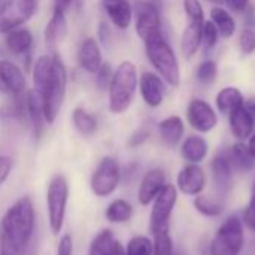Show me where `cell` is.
<instances>
[{
	"label": "cell",
	"mask_w": 255,
	"mask_h": 255,
	"mask_svg": "<svg viewBox=\"0 0 255 255\" xmlns=\"http://www.w3.org/2000/svg\"><path fill=\"white\" fill-rule=\"evenodd\" d=\"M36 230V211L28 196L19 197L10 205L0 230V255H22L30 245Z\"/></svg>",
	"instance_id": "1"
},
{
	"label": "cell",
	"mask_w": 255,
	"mask_h": 255,
	"mask_svg": "<svg viewBox=\"0 0 255 255\" xmlns=\"http://www.w3.org/2000/svg\"><path fill=\"white\" fill-rule=\"evenodd\" d=\"M139 85L136 66L126 60L117 70H114V78L109 87V111L115 115H121L128 111L134 100V94Z\"/></svg>",
	"instance_id": "2"
},
{
	"label": "cell",
	"mask_w": 255,
	"mask_h": 255,
	"mask_svg": "<svg viewBox=\"0 0 255 255\" xmlns=\"http://www.w3.org/2000/svg\"><path fill=\"white\" fill-rule=\"evenodd\" d=\"M145 51L149 63L157 70L158 76L170 87H179L181 69L173 48L164 39L163 33L148 39L145 42Z\"/></svg>",
	"instance_id": "3"
},
{
	"label": "cell",
	"mask_w": 255,
	"mask_h": 255,
	"mask_svg": "<svg viewBox=\"0 0 255 255\" xmlns=\"http://www.w3.org/2000/svg\"><path fill=\"white\" fill-rule=\"evenodd\" d=\"M54 63H52V72L51 76L40 91L42 103H43V117L48 126L54 124L61 106L66 99L67 91V69L61 60V57L54 52Z\"/></svg>",
	"instance_id": "4"
},
{
	"label": "cell",
	"mask_w": 255,
	"mask_h": 255,
	"mask_svg": "<svg viewBox=\"0 0 255 255\" xmlns=\"http://www.w3.org/2000/svg\"><path fill=\"white\" fill-rule=\"evenodd\" d=\"M69 182L64 175L57 173L51 178L46 187V217L48 226L54 236H60L66 221L69 203Z\"/></svg>",
	"instance_id": "5"
},
{
	"label": "cell",
	"mask_w": 255,
	"mask_h": 255,
	"mask_svg": "<svg viewBox=\"0 0 255 255\" xmlns=\"http://www.w3.org/2000/svg\"><path fill=\"white\" fill-rule=\"evenodd\" d=\"M245 247V224L238 215L227 217L209 244V255H241Z\"/></svg>",
	"instance_id": "6"
},
{
	"label": "cell",
	"mask_w": 255,
	"mask_h": 255,
	"mask_svg": "<svg viewBox=\"0 0 255 255\" xmlns=\"http://www.w3.org/2000/svg\"><path fill=\"white\" fill-rule=\"evenodd\" d=\"M121 166L117 158L106 155L96 166L90 178V190L99 199L111 197L121 185Z\"/></svg>",
	"instance_id": "7"
},
{
	"label": "cell",
	"mask_w": 255,
	"mask_h": 255,
	"mask_svg": "<svg viewBox=\"0 0 255 255\" xmlns=\"http://www.w3.org/2000/svg\"><path fill=\"white\" fill-rule=\"evenodd\" d=\"M40 0H6L0 7V34L22 27L39 9Z\"/></svg>",
	"instance_id": "8"
},
{
	"label": "cell",
	"mask_w": 255,
	"mask_h": 255,
	"mask_svg": "<svg viewBox=\"0 0 255 255\" xmlns=\"http://www.w3.org/2000/svg\"><path fill=\"white\" fill-rule=\"evenodd\" d=\"M178 190L173 184H166L160 194L151 203L149 214V232L155 233L163 229H169L172 214L178 203Z\"/></svg>",
	"instance_id": "9"
},
{
	"label": "cell",
	"mask_w": 255,
	"mask_h": 255,
	"mask_svg": "<svg viewBox=\"0 0 255 255\" xmlns=\"http://www.w3.org/2000/svg\"><path fill=\"white\" fill-rule=\"evenodd\" d=\"M134 28L137 36L146 42L161 33V10L151 0H139L133 6Z\"/></svg>",
	"instance_id": "10"
},
{
	"label": "cell",
	"mask_w": 255,
	"mask_h": 255,
	"mask_svg": "<svg viewBox=\"0 0 255 255\" xmlns=\"http://www.w3.org/2000/svg\"><path fill=\"white\" fill-rule=\"evenodd\" d=\"M187 121L197 133H209L218 124L215 109L202 99H193L187 106Z\"/></svg>",
	"instance_id": "11"
},
{
	"label": "cell",
	"mask_w": 255,
	"mask_h": 255,
	"mask_svg": "<svg viewBox=\"0 0 255 255\" xmlns=\"http://www.w3.org/2000/svg\"><path fill=\"white\" fill-rule=\"evenodd\" d=\"M211 175H212V184L217 191V196L221 199H226L232 190L235 182V170L233 166L226 154V151L218 152L212 161H211Z\"/></svg>",
	"instance_id": "12"
},
{
	"label": "cell",
	"mask_w": 255,
	"mask_h": 255,
	"mask_svg": "<svg viewBox=\"0 0 255 255\" xmlns=\"http://www.w3.org/2000/svg\"><path fill=\"white\" fill-rule=\"evenodd\" d=\"M178 193L196 197L203 193L206 187V173L200 167V164H190L187 163L176 175V184H175Z\"/></svg>",
	"instance_id": "13"
},
{
	"label": "cell",
	"mask_w": 255,
	"mask_h": 255,
	"mask_svg": "<svg viewBox=\"0 0 255 255\" xmlns=\"http://www.w3.org/2000/svg\"><path fill=\"white\" fill-rule=\"evenodd\" d=\"M27 91V79L24 72L9 60H0V93L10 97Z\"/></svg>",
	"instance_id": "14"
},
{
	"label": "cell",
	"mask_w": 255,
	"mask_h": 255,
	"mask_svg": "<svg viewBox=\"0 0 255 255\" xmlns=\"http://www.w3.org/2000/svg\"><path fill=\"white\" fill-rule=\"evenodd\" d=\"M167 184L166 172L161 167H152L142 176L137 188V202L140 206H149Z\"/></svg>",
	"instance_id": "15"
},
{
	"label": "cell",
	"mask_w": 255,
	"mask_h": 255,
	"mask_svg": "<svg viewBox=\"0 0 255 255\" xmlns=\"http://www.w3.org/2000/svg\"><path fill=\"white\" fill-rule=\"evenodd\" d=\"M139 91L149 108H158L164 100V81L154 72H143L139 78Z\"/></svg>",
	"instance_id": "16"
},
{
	"label": "cell",
	"mask_w": 255,
	"mask_h": 255,
	"mask_svg": "<svg viewBox=\"0 0 255 255\" xmlns=\"http://www.w3.org/2000/svg\"><path fill=\"white\" fill-rule=\"evenodd\" d=\"M102 7L117 28L127 30L131 25L133 6L130 0H102Z\"/></svg>",
	"instance_id": "17"
},
{
	"label": "cell",
	"mask_w": 255,
	"mask_h": 255,
	"mask_svg": "<svg viewBox=\"0 0 255 255\" xmlns=\"http://www.w3.org/2000/svg\"><path fill=\"white\" fill-rule=\"evenodd\" d=\"M87 255H126V250L111 229H103L93 238Z\"/></svg>",
	"instance_id": "18"
},
{
	"label": "cell",
	"mask_w": 255,
	"mask_h": 255,
	"mask_svg": "<svg viewBox=\"0 0 255 255\" xmlns=\"http://www.w3.org/2000/svg\"><path fill=\"white\" fill-rule=\"evenodd\" d=\"M78 60H79L81 67L87 73H90V75L97 73V70L103 64L102 48H100L97 39L87 37L82 40V43L79 46V52H78Z\"/></svg>",
	"instance_id": "19"
},
{
	"label": "cell",
	"mask_w": 255,
	"mask_h": 255,
	"mask_svg": "<svg viewBox=\"0 0 255 255\" xmlns=\"http://www.w3.org/2000/svg\"><path fill=\"white\" fill-rule=\"evenodd\" d=\"M229 126L232 134L236 137V140H248V137L254 133L255 124L247 109L245 105L238 106L229 114Z\"/></svg>",
	"instance_id": "20"
},
{
	"label": "cell",
	"mask_w": 255,
	"mask_h": 255,
	"mask_svg": "<svg viewBox=\"0 0 255 255\" xmlns=\"http://www.w3.org/2000/svg\"><path fill=\"white\" fill-rule=\"evenodd\" d=\"M25 106H27L28 123L31 124V128H33V134L36 139H39L46 124L45 117H43V103H42L40 93L36 91L34 88L25 91Z\"/></svg>",
	"instance_id": "21"
},
{
	"label": "cell",
	"mask_w": 255,
	"mask_h": 255,
	"mask_svg": "<svg viewBox=\"0 0 255 255\" xmlns=\"http://www.w3.org/2000/svg\"><path fill=\"white\" fill-rule=\"evenodd\" d=\"M209 154V145L200 134H191L181 143V157L190 164H200Z\"/></svg>",
	"instance_id": "22"
},
{
	"label": "cell",
	"mask_w": 255,
	"mask_h": 255,
	"mask_svg": "<svg viewBox=\"0 0 255 255\" xmlns=\"http://www.w3.org/2000/svg\"><path fill=\"white\" fill-rule=\"evenodd\" d=\"M184 133H185V126L182 118L178 115H170L163 121H160L158 124L160 139L169 148H175L176 145H179L182 142Z\"/></svg>",
	"instance_id": "23"
},
{
	"label": "cell",
	"mask_w": 255,
	"mask_h": 255,
	"mask_svg": "<svg viewBox=\"0 0 255 255\" xmlns=\"http://www.w3.org/2000/svg\"><path fill=\"white\" fill-rule=\"evenodd\" d=\"M67 34V18H66V12L54 7V12L45 27L43 36H45V42L48 46H51L52 49L55 48V45L58 43V40H61L64 36Z\"/></svg>",
	"instance_id": "24"
},
{
	"label": "cell",
	"mask_w": 255,
	"mask_h": 255,
	"mask_svg": "<svg viewBox=\"0 0 255 255\" xmlns=\"http://www.w3.org/2000/svg\"><path fill=\"white\" fill-rule=\"evenodd\" d=\"M4 45L7 51L13 55H25L31 52L33 46V34L28 28L18 27L6 33L4 37Z\"/></svg>",
	"instance_id": "25"
},
{
	"label": "cell",
	"mask_w": 255,
	"mask_h": 255,
	"mask_svg": "<svg viewBox=\"0 0 255 255\" xmlns=\"http://www.w3.org/2000/svg\"><path fill=\"white\" fill-rule=\"evenodd\" d=\"M226 154H227L235 172L248 173L254 169L255 158L250 154L247 143L238 140L236 143H233L230 148L226 149Z\"/></svg>",
	"instance_id": "26"
},
{
	"label": "cell",
	"mask_w": 255,
	"mask_h": 255,
	"mask_svg": "<svg viewBox=\"0 0 255 255\" xmlns=\"http://www.w3.org/2000/svg\"><path fill=\"white\" fill-rule=\"evenodd\" d=\"M134 214L133 205L126 199H114L105 209V218L111 224H127Z\"/></svg>",
	"instance_id": "27"
},
{
	"label": "cell",
	"mask_w": 255,
	"mask_h": 255,
	"mask_svg": "<svg viewBox=\"0 0 255 255\" xmlns=\"http://www.w3.org/2000/svg\"><path fill=\"white\" fill-rule=\"evenodd\" d=\"M193 206L194 209L206 217V218H218L224 214L226 205H224V199L221 197H215V196H208V194H199L193 199Z\"/></svg>",
	"instance_id": "28"
},
{
	"label": "cell",
	"mask_w": 255,
	"mask_h": 255,
	"mask_svg": "<svg viewBox=\"0 0 255 255\" xmlns=\"http://www.w3.org/2000/svg\"><path fill=\"white\" fill-rule=\"evenodd\" d=\"M202 28L203 25L193 22H188V25L184 28L181 37V51L185 60H191L197 54L202 45Z\"/></svg>",
	"instance_id": "29"
},
{
	"label": "cell",
	"mask_w": 255,
	"mask_h": 255,
	"mask_svg": "<svg viewBox=\"0 0 255 255\" xmlns=\"http://www.w3.org/2000/svg\"><path fill=\"white\" fill-rule=\"evenodd\" d=\"M215 103H217V108H218V111L221 114L229 115L238 106L245 105V99H244V94L241 93L239 88H236V87H226V88L218 91Z\"/></svg>",
	"instance_id": "30"
},
{
	"label": "cell",
	"mask_w": 255,
	"mask_h": 255,
	"mask_svg": "<svg viewBox=\"0 0 255 255\" xmlns=\"http://www.w3.org/2000/svg\"><path fill=\"white\" fill-rule=\"evenodd\" d=\"M72 123L78 133L82 136H93L99 128L97 117L93 112H88L87 109L78 106L72 112Z\"/></svg>",
	"instance_id": "31"
},
{
	"label": "cell",
	"mask_w": 255,
	"mask_h": 255,
	"mask_svg": "<svg viewBox=\"0 0 255 255\" xmlns=\"http://www.w3.org/2000/svg\"><path fill=\"white\" fill-rule=\"evenodd\" d=\"M52 63H54V55H40L37 60L33 63V70H31V78H33V88L36 91H42L43 87L46 85L51 72H52Z\"/></svg>",
	"instance_id": "32"
},
{
	"label": "cell",
	"mask_w": 255,
	"mask_h": 255,
	"mask_svg": "<svg viewBox=\"0 0 255 255\" xmlns=\"http://www.w3.org/2000/svg\"><path fill=\"white\" fill-rule=\"evenodd\" d=\"M211 21L217 25L218 33L221 37L229 39L235 34L236 31V22L233 19V16L230 15V12L221 6H214L211 10Z\"/></svg>",
	"instance_id": "33"
},
{
	"label": "cell",
	"mask_w": 255,
	"mask_h": 255,
	"mask_svg": "<svg viewBox=\"0 0 255 255\" xmlns=\"http://www.w3.org/2000/svg\"><path fill=\"white\" fill-rule=\"evenodd\" d=\"M152 255H175L170 229H163L152 233Z\"/></svg>",
	"instance_id": "34"
},
{
	"label": "cell",
	"mask_w": 255,
	"mask_h": 255,
	"mask_svg": "<svg viewBox=\"0 0 255 255\" xmlns=\"http://www.w3.org/2000/svg\"><path fill=\"white\" fill-rule=\"evenodd\" d=\"M124 250L126 255H152V239L143 235H136L128 239Z\"/></svg>",
	"instance_id": "35"
},
{
	"label": "cell",
	"mask_w": 255,
	"mask_h": 255,
	"mask_svg": "<svg viewBox=\"0 0 255 255\" xmlns=\"http://www.w3.org/2000/svg\"><path fill=\"white\" fill-rule=\"evenodd\" d=\"M218 75V66L214 60L202 61L196 69V79L202 85H212Z\"/></svg>",
	"instance_id": "36"
},
{
	"label": "cell",
	"mask_w": 255,
	"mask_h": 255,
	"mask_svg": "<svg viewBox=\"0 0 255 255\" xmlns=\"http://www.w3.org/2000/svg\"><path fill=\"white\" fill-rule=\"evenodd\" d=\"M182 6L187 15L188 22L193 24H199L203 25L205 24V12H203V6L199 0H182Z\"/></svg>",
	"instance_id": "37"
},
{
	"label": "cell",
	"mask_w": 255,
	"mask_h": 255,
	"mask_svg": "<svg viewBox=\"0 0 255 255\" xmlns=\"http://www.w3.org/2000/svg\"><path fill=\"white\" fill-rule=\"evenodd\" d=\"M220 39V33L217 25L212 21H205L203 28H202V43L205 45L206 49H214Z\"/></svg>",
	"instance_id": "38"
},
{
	"label": "cell",
	"mask_w": 255,
	"mask_h": 255,
	"mask_svg": "<svg viewBox=\"0 0 255 255\" xmlns=\"http://www.w3.org/2000/svg\"><path fill=\"white\" fill-rule=\"evenodd\" d=\"M112 78H114V69L109 63H105L100 66V69L97 70L96 73V85L100 91H108L109 87H111V82H112Z\"/></svg>",
	"instance_id": "39"
},
{
	"label": "cell",
	"mask_w": 255,
	"mask_h": 255,
	"mask_svg": "<svg viewBox=\"0 0 255 255\" xmlns=\"http://www.w3.org/2000/svg\"><path fill=\"white\" fill-rule=\"evenodd\" d=\"M239 46L244 55H251L255 52V30L251 27H247L241 31L239 36Z\"/></svg>",
	"instance_id": "40"
},
{
	"label": "cell",
	"mask_w": 255,
	"mask_h": 255,
	"mask_svg": "<svg viewBox=\"0 0 255 255\" xmlns=\"http://www.w3.org/2000/svg\"><path fill=\"white\" fill-rule=\"evenodd\" d=\"M242 221L245 224V227H248L251 232L255 233V181L253 182V188H251V197L250 202L244 211V217Z\"/></svg>",
	"instance_id": "41"
},
{
	"label": "cell",
	"mask_w": 255,
	"mask_h": 255,
	"mask_svg": "<svg viewBox=\"0 0 255 255\" xmlns=\"http://www.w3.org/2000/svg\"><path fill=\"white\" fill-rule=\"evenodd\" d=\"M73 238L69 233H64L58 244H57V250H55V255H73Z\"/></svg>",
	"instance_id": "42"
},
{
	"label": "cell",
	"mask_w": 255,
	"mask_h": 255,
	"mask_svg": "<svg viewBox=\"0 0 255 255\" xmlns=\"http://www.w3.org/2000/svg\"><path fill=\"white\" fill-rule=\"evenodd\" d=\"M12 158L9 155H0V187L9 179L10 173H12Z\"/></svg>",
	"instance_id": "43"
},
{
	"label": "cell",
	"mask_w": 255,
	"mask_h": 255,
	"mask_svg": "<svg viewBox=\"0 0 255 255\" xmlns=\"http://www.w3.org/2000/svg\"><path fill=\"white\" fill-rule=\"evenodd\" d=\"M111 40H112V31H111L109 25L102 21L97 28V42H99V45L108 48L111 45Z\"/></svg>",
	"instance_id": "44"
},
{
	"label": "cell",
	"mask_w": 255,
	"mask_h": 255,
	"mask_svg": "<svg viewBox=\"0 0 255 255\" xmlns=\"http://www.w3.org/2000/svg\"><path fill=\"white\" fill-rule=\"evenodd\" d=\"M148 139H149V131H146V130H137V131H134V133L130 136V139H128V146H130V148H137V146L143 145Z\"/></svg>",
	"instance_id": "45"
},
{
	"label": "cell",
	"mask_w": 255,
	"mask_h": 255,
	"mask_svg": "<svg viewBox=\"0 0 255 255\" xmlns=\"http://www.w3.org/2000/svg\"><path fill=\"white\" fill-rule=\"evenodd\" d=\"M224 3L229 6L230 10L239 12V13L245 12L250 6V0H224Z\"/></svg>",
	"instance_id": "46"
},
{
	"label": "cell",
	"mask_w": 255,
	"mask_h": 255,
	"mask_svg": "<svg viewBox=\"0 0 255 255\" xmlns=\"http://www.w3.org/2000/svg\"><path fill=\"white\" fill-rule=\"evenodd\" d=\"M72 3H73V0H54V7H58L66 12L72 6Z\"/></svg>",
	"instance_id": "47"
},
{
	"label": "cell",
	"mask_w": 255,
	"mask_h": 255,
	"mask_svg": "<svg viewBox=\"0 0 255 255\" xmlns=\"http://www.w3.org/2000/svg\"><path fill=\"white\" fill-rule=\"evenodd\" d=\"M247 148H248V151H250V154L253 155L255 158V130L254 133L248 137V143H247Z\"/></svg>",
	"instance_id": "48"
},
{
	"label": "cell",
	"mask_w": 255,
	"mask_h": 255,
	"mask_svg": "<svg viewBox=\"0 0 255 255\" xmlns=\"http://www.w3.org/2000/svg\"><path fill=\"white\" fill-rule=\"evenodd\" d=\"M245 106H247V109H248V112H250V115H251V118H253V121H254L255 124V100L247 102Z\"/></svg>",
	"instance_id": "49"
},
{
	"label": "cell",
	"mask_w": 255,
	"mask_h": 255,
	"mask_svg": "<svg viewBox=\"0 0 255 255\" xmlns=\"http://www.w3.org/2000/svg\"><path fill=\"white\" fill-rule=\"evenodd\" d=\"M208 1H211V3H214L215 6H221V4L224 3V0H208Z\"/></svg>",
	"instance_id": "50"
},
{
	"label": "cell",
	"mask_w": 255,
	"mask_h": 255,
	"mask_svg": "<svg viewBox=\"0 0 255 255\" xmlns=\"http://www.w3.org/2000/svg\"><path fill=\"white\" fill-rule=\"evenodd\" d=\"M3 55V48H1V45H0V57Z\"/></svg>",
	"instance_id": "51"
},
{
	"label": "cell",
	"mask_w": 255,
	"mask_h": 255,
	"mask_svg": "<svg viewBox=\"0 0 255 255\" xmlns=\"http://www.w3.org/2000/svg\"><path fill=\"white\" fill-rule=\"evenodd\" d=\"M1 4H3V0H0V7H1Z\"/></svg>",
	"instance_id": "52"
}]
</instances>
